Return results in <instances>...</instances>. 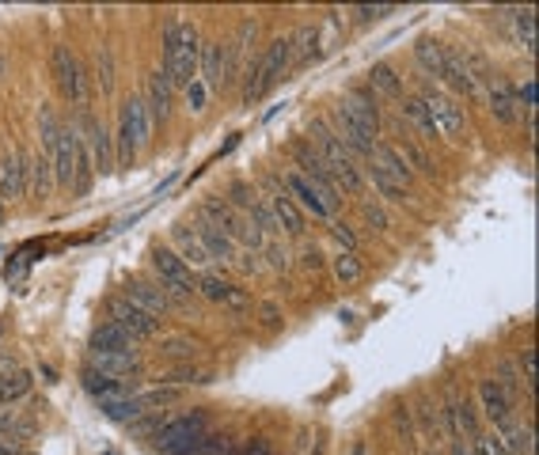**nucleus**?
<instances>
[{"label":"nucleus","mask_w":539,"mask_h":455,"mask_svg":"<svg viewBox=\"0 0 539 455\" xmlns=\"http://www.w3.org/2000/svg\"><path fill=\"white\" fill-rule=\"evenodd\" d=\"M308 133L316 137V145H311V148H316V152H319V160L327 164L331 179H334L342 190L358 194V190L365 187V175L358 171V164H353V156L346 152V145H342V140H338V133H334V130H331V125L323 122V118L311 122V125H308Z\"/></svg>","instance_id":"obj_1"},{"label":"nucleus","mask_w":539,"mask_h":455,"mask_svg":"<svg viewBox=\"0 0 539 455\" xmlns=\"http://www.w3.org/2000/svg\"><path fill=\"white\" fill-rule=\"evenodd\" d=\"M152 137V118H149V107H145V95H130L122 103L118 114V137H115V164L130 167L137 160V152L149 145Z\"/></svg>","instance_id":"obj_2"},{"label":"nucleus","mask_w":539,"mask_h":455,"mask_svg":"<svg viewBox=\"0 0 539 455\" xmlns=\"http://www.w3.org/2000/svg\"><path fill=\"white\" fill-rule=\"evenodd\" d=\"M293 65V46H289V38H274L266 46V53L247 68V84H244V103H259V99L274 88V84L281 80V73Z\"/></svg>","instance_id":"obj_3"},{"label":"nucleus","mask_w":539,"mask_h":455,"mask_svg":"<svg viewBox=\"0 0 539 455\" xmlns=\"http://www.w3.org/2000/svg\"><path fill=\"white\" fill-rule=\"evenodd\" d=\"M152 269H156L160 289L167 292V300H172V307L194 300V292H197L194 289V274H190V266L182 262L172 247H156L152 251Z\"/></svg>","instance_id":"obj_4"},{"label":"nucleus","mask_w":539,"mask_h":455,"mask_svg":"<svg viewBox=\"0 0 539 455\" xmlns=\"http://www.w3.org/2000/svg\"><path fill=\"white\" fill-rule=\"evenodd\" d=\"M202 440H205V418H175L160 425L156 433V444H160L164 455H202Z\"/></svg>","instance_id":"obj_5"},{"label":"nucleus","mask_w":539,"mask_h":455,"mask_svg":"<svg viewBox=\"0 0 539 455\" xmlns=\"http://www.w3.org/2000/svg\"><path fill=\"white\" fill-rule=\"evenodd\" d=\"M73 125H76V133L84 137V145H88V152H92V164H95V175H110L118 164H115V137L107 133V125L95 118V114H88V110H76V118H73Z\"/></svg>","instance_id":"obj_6"},{"label":"nucleus","mask_w":539,"mask_h":455,"mask_svg":"<svg viewBox=\"0 0 539 455\" xmlns=\"http://www.w3.org/2000/svg\"><path fill=\"white\" fill-rule=\"evenodd\" d=\"M50 68H53V80H58V88H61V95L68 99V103H73V107L88 103V80H84V68L73 57V50H68V46H53Z\"/></svg>","instance_id":"obj_7"},{"label":"nucleus","mask_w":539,"mask_h":455,"mask_svg":"<svg viewBox=\"0 0 539 455\" xmlns=\"http://www.w3.org/2000/svg\"><path fill=\"white\" fill-rule=\"evenodd\" d=\"M293 164H296V175H304L311 187H316L323 197H327V205H334L338 202V182L331 179V171H327V164L319 160V152L308 145V140H296L293 145Z\"/></svg>","instance_id":"obj_8"},{"label":"nucleus","mask_w":539,"mask_h":455,"mask_svg":"<svg viewBox=\"0 0 539 455\" xmlns=\"http://www.w3.org/2000/svg\"><path fill=\"white\" fill-rule=\"evenodd\" d=\"M107 323L122 326V331L130 334L133 341H145V338H152L156 331H160V319L145 315V311L133 307L130 300H125V296H115V300H107Z\"/></svg>","instance_id":"obj_9"},{"label":"nucleus","mask_w":539,"mask_h":455,"mask_svg":"<svg viewBox=\"0 0 539 455\" xmlns=\"http://www.w3.org/2000/svg\"><path fill=\"white\" fill-rule=\"evenodd\" d=\"M197 57H202V38H197L194 23H179V50H175V88H187L190 80H197Z\"/></svg>","instance_id":"obj_10"},{"label":"nucleus","mask_w":539,"mask_h":455,"mask_svg":"<svg viewBox=\"0 0 539 455\" xmlns=\"http://www.w3.org/2000/svg\"><path fill=\"white\" fill-rule=\"evenodd\" d=\"M122 296L133 307L145 311V315H152V319H160V315L172 311V300H167V292L160 289V281H149V277H130V281H125V289H122Z\"/></svg>","instance_id":"obj_11"},{"label":"nucleus","mask_w":539,"mask_h":455,"mask_svg":"<svg viewBox=\"0 0 539 455\" xmlns=\"http://www.w3.org/2000/svg\"><path fill=\"white\" fill-rule=\"evenodd\" d=\"M266 202H270V209H274V217H278V224L286 228V235H304V209L293 202L289 197V190L281 187L278 179H266Z\"/></svg>","instance_id":"obj_12"},{"label":"nucleus","mask_w":539,"mask_h":455,"mask_svg":"<svg viewBox=\"0 0 539 455\" xmlns=\"http://www.w3.org/2000/svg\"><path fill=\"white\" fill-rule=\"evenodd\" d=\"M194 235H197V243H202V251L209 254V262H221V266H232L236 262L239 247L221 232V228H213L205 217H197V212H194Z\"/></svg>","instance_id":"obj_13"},{"label":"nucleus","mask_w":539,"mask_h":455,"mask_svg":"<svg viewBox=\"0 0 539 455\" xmlns=\"http://www.w3.org/2000/svg\"><path fill=\"white\" fill-rule=\"evenodd\" d=\"M334 122H338V130H342V137H338V140H342V145H346V152L350 156H373V148H376V133L373 130H365V125L358 122V118H353V114L342 107V103H338L334 107Z\"/></svg>","instance_id":"obj_14"},{"label":"nucleus","mask_w":539,"mask_h":455,"mask_svg":"<svg viewBox=\"0 0 539 455\" xmlns=\"http://www.w3.org/2000/svg\"><path fill=\"white\" fill-rule=\"evenodd\" d=\"M422 103H425V110L433 114V122H437V130L441 133H463V125H467V118H463V110L452 103L448 95H441V92H433V88H425L422 95Z\"/></svg>","instance_id":"obj_15"},{"label":"nucleus","mask_w":539,"mask_h":455,"mask_svg":"<svg viewBox=\"0 0 539 455\" xmlns=\"http://www.w3.org/2000/svg\"><path fill=\"white\" fill-rule=\"evenodd\" d=\"M27 190V156L0 152V202H16Z\"/></svg>","instance_id":"obj_16"},{"label":"nucleus","mask_w":539,"mask_h":455,"mask_svg":"<svg viewBox=\"0 0 539 455\" xmlns=\"http://www.w3.org/2000/svg\"><path fill=\"white\" fill-rule=\"evenodd\" d=\"M281 187H286V190H289V197H293V202L301 205V209H308L311 217L327 220L331 212H334V205H327V197H323V194H319L316 187H311V182H308L304 175H296V171H289V175H286V182H281Z\"/></svg>","instance_id":"obj_17"},{"label":"nucleus","mask_w":539,"mask_h":455,"mask_svg":"<svg viewBox=\"0 0 539 455\" xmlns=\"http://www.w3.org/2000/svg\"><path fill=\"white\" fill-rule=\"evenodd\" d=\"M88 368L103 376H115V379H130L141 372V353H103V349H92L88 353Z\"/></svg>","instance_id":"obj_18"},{"label":"nucleus","mask_w":539,"mask_h":455,"mask_svg":"<svg viewBox=\"0 0 539 455\" xmlns=\"http://www.w3.org/2000/svg\"><path fill=\"white\" fill-rule=\"evenodd\" d=\"M224 68H229V42H205L202 57H197V73H202L197 80L213 92L224 84Z\"/></svg>","instance_id":"obj_19"},{"label":"nucleus","mask_w":539,"mask_h":455,"mask_svg":"<svg viewBox=\"0 0 539 455\" xmlns=\"http://www.w3.org/2000/svg\"><path fill=\"white\" fill-rule=\"evenodd\" d=\"M84 391H88L92 398H99V406H103V403H115V398L133 395V383L103 376V372H95V368H84Z\"/></svg>","instance_id":"obj_20"},{"label":"nucleus","mask_w":539,"mask_h":455,"mask_svg":"<svg viewBox=\"0 0 539 455\" xmlns=\"http://www.w3.org/2000/svg\"><path fill=\"white\" fill-rule=\"evenodd\" d=\"M479 406H482V414L494 421V429L513 418V398H509L494 379H482L479 383Z\"/></svg>","instance_id":"obj_21"},{"label":"nucleus","mask_w":539,"mask_h":455,"mask_svg":"<svg viewBox=\"0 0 539 455\" xmlns=\"http://www.w3.org/2000/svg\"><path fill=\"white\" fill-rule=\"evenodd\" d=\"M342 107L358 118L365 130H373L376 133V125H380V99H376V92L368 88H353V92H346V99H342Z\"/></svg>","instance_id":"obj_22"},{"label":"nucleus","mask_w":539,"mask_h":455,"mask_svg":"<svg viewBox=\"0 0 539 455\" xmlns=\"http://www.w3.org/2000/svg\"><path fill=\"white\" fill-rule=\"evenodd\" d=\"M172 99H175L172 80H167L160 68H156V73L149 76V95H145V107H149L152 125H156V122H167V114H172Z\"/></svg>","instance_id":"obj_23"},{"label":"nucleus","mask_w":539,"mask_h":455,"mask_svg":"<svg viewBox=\"0 0 539 455\" xmlns=\"http://www.w3.org/2000/svg\"><path fill=\"white\" fill-rule=\"evenodd\" d=\"M172 251L179 254L187 266H209V254L202 251V243H197V235H194V228L190 224H175L172 228Z\"/></svg>","instance_id":"obj_24"},{"label":"nucleus","mask_w":539,"mask_h":455,"mask_svg":"<svg viewBox=\"0 0 539 455\" xmlns=\"http://www.w3.org/2000/svg\"><path fill=\"white\" fill-rule=\"evenodd\" d=\"M92 349H103V353H137V341L122 331L115 323H99L95 334H92Z\"/></svg>","instance_id":"obj_25"},{"label":"nucleus","mask_w":539,"mask_h":455,"mask_svg":"<svg viewBox=\"0 0 539 455\" xmlns=\"http://www.w3.org/2000/svg\"><path fill=\"white\" fill-rule=\"evenodd\" d=\"M27 187L35 190V197H50L53 194V164H50V156L46 152H38V156H27Z\"/></svg>","instance_id":"obj_26"},{"label":"nucleus","mask_w":539,"mask_h":455,"mask_svg":"<svg viewBox=\"0 0 539 455\" xmlns=\"http://www.w3.org/2000/svg\"><path fill=\"white\" fill-rule=\"evenodd\" d=\"M490 114L498 122H505V125H513L520 118V107H517V99H513V88H509L505 80H490Z\"/></svg>","instance_id":"obj_27"},{"label":"nucleus","mask_w":539,"mask_h":455,"mask_svg":"<svg viewBox=\"0 0 539 455\" xmlns=\"http://www.w3.org/2000/svg\"><path fill=\"white\" fill-rule=\"evenodd\" d=\"M368 160H373L380 171H384V175H391L395 182H399V187H406V182H410V167H406L403 152L395 148V145H376V148H373V156H368Z\"/></svg>","instance_id":"obj_28"},{"label":"nucleus","mask_w":539,"mask_h":455,"mask_svg":"<svg viewBox=\"0 0 539 455\" xmlns=\"http://www.w3.org/2000/svg\"><path fill=\"white\" fill-rule=\"evenodd\" d=\"M194 289L205 296V300H217V304H244V292L236 289V284H229V281H221V277H213V274H205L202 281H194Z\"/></svg>","instance_id":"obj_29"},{"label":"nucleus","mask_w":539,"mask_h":455,"mask_svg":"<svg viewBox=\"0 0 539 455\" xmlns=\"http://www.w3.org/2000/svg\"><path fill=\"white\" fill-rule=\"evenodd\" d=\"M27 391H31V376L23 372V368H0V406L4 403H16V398H23Z\"/></svg>","instance_id":"obj_30"},{"label":"nucleus","mask_w":539,"mask_h":455,"mask_svg":"<svg viewBox=\"0 0 539 455\" xmlns=\"http://www.w3.org/2000/svg\"><path fill=\"white\" fill-rule=\"evenodd\" d=\"M110 421H122V425H133L141 414H149L145 403H141V395H125V398H115V403H103L99 406Z\"/></svg>","instance_id":"obj_31"},{"label":"nucleus","mask_w":539,"mask_h":455,"mask_svg":"<svg viewBox=\"0 0 539 455\" xmlns=\"http://www.w3.org/2000/svg\"><path fill=\"white\" fill-rule=\"evenodd\" d=\"M58 133H61V122H58V110L50 103L38 107V137H42V152L53 156V145H58Z\"/></svg>","instance_id":"obj_32"},{"label":"nucleus","mask_w":539,"mask_h":455,"mask_svg":"<svg viewBox=\"0 0 539 455\" xmlns=\"http://www.w3.org/2000/svg\"><path fill=\"white\" fill-rule=\"evenodd\" d=\"M414 57H418V65L430 76H437V80L445 76V46H437V42L425 38V42H418V46H414Z\"/></svg>","instance_id":"obj_33"},{"label":"nucleus","mask_w":539,"mask_h":455,"mask_svg":"<svg viewBox=\"0 0 539 455\" xmlns=\"http://www.w3.org/2000/svg\"><path fill=\"white\" fill-rule=\"evenodd\" d=\"M289 46H293V61H296V65H308L311 57H316L319 31H316V27H301V31L289 38Z\"/></svg>","instance_id":"obj_34"},{"label":"nucleus","mask_w":539,"mask_h":455,"mask_svg":"<svg viewBox=\"0 0 539 455\" xmlns=\"http://www.w3.org/2000/svg\"><path fill=\"white\" fill-rule=\"evenodd\" d=\"M368 88L376 95H399L403 92V80L395 76L391 65H373V73H368Z\"/></svg>","instance_id":"obj_35"},{"label":"nucleus","mask_w":539,"mask_h":455,"mask_svg":"<svg viewBox=\"0 0 539 455\" xmlns=\"http://www.w3.org/2000/svg\"><path fill=\"white\" fill-rule=\"evenodd\" d=\"M410 414H418V429L425 433V436H441V406L433 403V398H422L418 403V410H410Z\"/></svg>","instance_id":"obj_36"},{"label":"nucleus","mask_w":539,"mask_h":455,"mask_svg":"<svg viewBox=\"0 0 539 455\" xmlns=\"http://www.w3.org/2000/svg\"><path fill=\"white\" fill-rule=\"evenodd\" d=\"M403 114L418 125V130H422L425 137H441V130H437V122H433V114L425 110L422 99H406V103H403Z\"/></svg>","instance_id":"obj_37"},{"label":"nucleus","mask_w":539,"mask_h":455,"mask_svg":"<svg viewBox=\"0 0 539 455\" xmlns=\"http://www.w3.org/2000/svg\"><path fill=\"white\" fill-rule=\"evenodd\" d=\"M513 27H517V38L524 53H535V12L532 8H517L513 12Z\"/></svg>","instance_id":"obj_38"},{"label":"nucleus","mask_w":539,"mask_h":455,"mask_svg":"<svg viewBox=\"0 0 539 455\" xmlns=\"http://www.w3.org/2000/svg\"><path fill=\"white\" fill-rule=\"evenodd\" d=\"M334 277L342 281V284H353V281H361V274H365V266H361V259L358 254H350V251H338L334 254Z\"/></svg>","instance_id":"obj_39"},{"label":"nucleus","mask_w":539,"mask_h":455,"mask_svg":"<svg viewBox=\"0 0 539 455\" xmlns=\"http://www.w3.org/2000/svg\"><path fill=\"white\" fill-rule=\"evenodd\" d=\"M368 179H373V187L380 190V197H384V202H403V197H406V187H399V182H395L391 175H384V171H380L376 164L368 167Z\"/></svg>","instance_id":"obj_40"},{"label":"nucleus","mask_w":539,"mask_h":455,"mask_svg":"<svg viewBox=\"0 0 539 455\" xmlns=\"http://www.w3.org/2000/svg\"><path fill=\"white\" fill-rule=\"evenodd\" d=\"M494 383H498V387L513 398L517 395V387H520V368H517V361H498L494 364V376H490Z\"/></svg>","instance_id":"obj_41"},{"label":"nucleus","mask_w":539,"mask_h":455,"mask_svg":"<svg viewBox=\"0 0 539 455\" xmlns=\"http://www.w3.org/2000/svg\"><path fill=\"white\" fill-rule=\"evenodd\" d=\"M517 368H520V383H524V391H535V346H524L520 349V357H517Z\"/></svg>","instance_id":"obj_42"},{"label":"nucleus","mask_w":539,"mask_h":455,"mask_svg":"<svg viewBox=\"0 0 539 455\" xmlns=\"http://www.w3.org/2000/svg\"><path fill=\"white\" fill-rule=\"evenodd\" d=\"M95 68H99V80H103V92L115 88V53H110V46L95 50Z\"/></svg>","instance_id":"obj_43"},{"label":"nucleus","mask_w":539,"mask_h":455,"mask_svg":"<svg viewBox=\"0 0 539 455\" xmlns=\"http://www.w3.org/2000/svg\"><path fill=\"white\" fill-rule=\"evenodd\" d=\"M403 160H406V167H414V171H422V175H433V164H430V156H425L418 145H410V140H403Z\"/></svg>","instance_id":"obj_44"},{"label":"nucleus","mask_w":539,"mask_h":455,"mask_svg":"<svg viewBox=\"0 0 539 455\" xmlns=\"http://www.w3.org/2000/svg\"><path fill=\"white\" fill-rule=\"evenodd\" d=\"M182 92H187V103H190V110H194V114H202V110H205V103H209V88H205L202 80H190Z\"/></svg>","instance_id":"obj_45"},{"label":"nucleus","mask_w":539,"mask_h":455,"mask_svg":"<svg viewBox=\"0 0 539 455\" xmlns=\"http://www.w3.org/2000/svg\"><path fill=\"white\" fill-rule=\"evenodd\" d=\"M259 254H266V259H270V266H274V269H289V251L281 247L278 239H266Z\"/></svg>","instance_id":"obj_46"},{"label":"nucleus","mask_w":539,"mask_h":455,"mask_svg":"<svg viewBox=\"0 0 539 455\" xmlns=\"http://www.w3.org/2000/svg\"><path fill=\"white\" fill-rule=\"evenodd\" d=\"M331 235H334V243L342 247V251H350V254L358 251V243H361V239H358V232H353L350 224H342V220H338V224L331 228Z\"/></svg>","instance_id":"obj_47"},{"label":"nucleus","mask_w":539,"mask_h":455,"mask_svg":"<svg viewBox=\"0 0 539 455\" xmlns=\"http://www.w3.org/2000/svg\"><path fill=\"white\" fill-rule=\"evenodd\" d=\"M254 197H259V194H254V190L247 187V182H236V187L229 190V205H232V209H244V212H247Z\"/></svg>","instance_id":"obj_48"},{"label":"nucleus","mask_w":539,"mask_h":455,"mask_svg":"<svg viewBox=\"0 0 539 455\" xmlns=\"http://www.w3.org/2000/svg\"><path fill=\"white\" fill-rule=\"evenodd\" d=\"M130 433H133V436H152V433H160V414H156V410L141 414V418L130 425Z\"/></svg>","instance_id":"obj_49"},{"label":"nucleus","mask_w":539,"mask_h":455,"mask_svg":"<svg viewBox=\"0 0 539 455\" xmlns=\"http://www.w3.org/2000/svg\"><path fill=\"white\" fill-rule=\"evenodd\" d=\"M513 99H517V107H524V110H528V118H532V110H535V80H532V76L524 80Z\"/></svg>","instance_id":"obj_50"},{"label":"nucleus","mask_w":539,"mask_h":455,"mask_svg":"<svg viewBox=\"0 0 539 455\" xmlns=\"http://www.w3.org/2000/svg\"><path fill=\"white\" fill-rule=\"evenodd\" d=\"M391 4H361V8H353V16H358L361 23H368V20H384V16H391Z\"/></svg>","instance_id":"obj_51"},{"label":"nucleus","mask_w":539,"mask_h":455,"mask_svg":"<svg viewBox=\"0 0 539 455\" xmlns=\"http://www.w3.org/2000/svg\"><path fill=\"white\" fill-rule=\"evenodd\" d=\"M164 353H167V357H190V353H194V341H187V338H167V341H164Z\"/></svg>","instance_id":"obj_52"},{"label":"nucleus","mask_w":539,"mask_h":455,"mask_svg":"<svg viewBox=\"0 0 539 455\" xmlns=\"http://www.w3.org/2000/svg\"><path fill=\"white\" fill-rule=\"evenodd\" d=\"M365 220L373 224L376 232H384V228H388V212L380 209V205H373V202H368V205H365Z\"/></svg>","instance_id":"obj_53"},{"label":"nucleus","mask_w":539,"mask_h":455,"mask_svg":"<svg viewBox=\"0 0 539 455\" xmlns=\"http://www.w3.org/2000/svg\"><path fill=\"white\" fill-rule=\"evenodd\" d=\"M395 425L403 429V436H406V440L414 436V421H410V410H406V406H395Z\"/></svg>","instance_id":"obj_54"},{"label":"nucleus","mask_w":539,"mask_h":455,"mask_svg":"<svg viewBox=\"0 0 539 455\" xmlns=\"http://www.w3.org/2000/svg\"><path fill=\"white\" fill-rule=\"evenodd\" d=\"M244 455H274V451H270L266 440H251V444L244 448Z\"/></svg>","instance_id":"obj_55"},{"label":"nucleus","mask_w":539,"mask_h":455,"mask_svg":"<svg viewBox=\"0 0 539 455\" xmlns=\"http://www.w3.org/2000/svg\"><path fill=\"white\" fill-rule=\"evenodd\" d=\"M304 266H311V269H319V266H323V254H319L316 247H311V251L304 254Z\"/></svg>","instance_id":"obj_56"},{"label":"nucleus","mask_w":539,"mask_h":455,"mask_svg":"<svg viewBox=\"0 0 539 455\" xmlns=\"http://www.w3.org/2000/svg\"><path fill=\"white\" fill-rule=\"evenodd\" d=\"M262 315H266V323H278V307H274V304H266V307H262Z\"/></svg>","instance_id":"obj_57"},{"label":"nucleus","mask_w":539,"mask_h":455,"mask_svg":"<svg viewBox=\"0 0 539 455\" xmlns=\"http://www.w3.org/2000/svg\"><path fill=\"white\" fill-rule=\"evenodd\" d=\"M221 455H244V448H236V444H229V448H224Z\"/></svg>","instance_id":"obj_58"},{"label":"nucleus","mask_w":539,"mask_h":455,"mask_svg":"<svg viewBox=\"0 0 539 455\" xmlns=\"http://www.w3.org/2000/svg\"><path fill=\"white\" fill-rule=\"evenodd\" d=\"M0 224H4V202H0Z\"/></svg>","instance_id":"obj_59"},{"label":"nucleus","mask_w":539,"mask_h":455,"mask_svg":"<svg viewBox=\"0 0 539 455\" xmlns=\"http://www.w3.org/2000/svg\"><path fill=\"white\" fill-rule=\"evenodd\" d=\"M0 368H4V349H0Z\"/></svg>","instance_id":"obj_60"}]
</instances>
